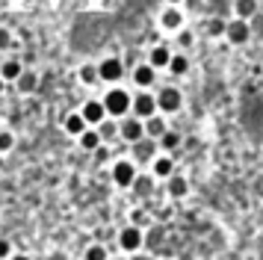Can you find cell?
Segmentation results:
<instances>
[{
  "label": "cell",
  "instance_id": "cell-39",
  "mask_svg": "<svg viewBox=\"0 0 263 260\" xmlns=\"http://www.w3.org/2000/svg\"><path fill=\"white\" fill-rule=\"evenodd\" d=\"M0 130H3V127H0Z\"/></svg>",
  "mask_w": 263,
  "mask_h": 260
},
{
  "label": "cell",
  "instance_id": "cell-5",
  "mask_svg": "<svg viewBox=\"0 0 263 260\" xmlns=\"http://www.w3.org/2000/svg\"><path fill=\"white\" fill-rule=\"evenodd\" d=\"M157 95H148V92H142V95H136L133 98V116L136 118H142V121H148V118H154L157 116Z\"/></svg>",
  "mask_w": 263,
  "mask_h": 260
},
{
  "label": "cell",
  "instance_id": "cell-35",
  "mask_svg": "<svg viewBox=\"0 0 263 260\" xmlns=\"http://www.w3.org/2000/svg\"><path fill=\"white\" fill-rule=\"evenodd\" d=\"M130 260H151V257H145V254H133Z\"/></svg>",
  "mask_w": 263,
  "mask_h": 260
},
{
  "label": "cell",
  "instance_id": "cell-34",
  "mask_svg": "<svg viewBox=\"0 0 263 260\" xmlns=\"http://www.w3.org/2000/svg\"><path fill=\"white\" fill-rule=\"evenodd\" d=\"M9 260H30V257H27V254H12Z\"/></svg>",
  "mask_w": 263,
  "mask_h": 260
},
{
  "label": "cell",
  "instance_id": "cell-8",
  "mask_svg": "<svg viewBox=\"0 0 263 260\" xmlns=\"http://www.w3.org/2000/svg\"><path fill=\"white\" fill-rule=\"evenodd\" d=\"M98 71H101V80L107 83H119L121 77H124V65H121V59H104L101 65H98Z\"/></svg>",
  "mask_w": 263,
  "mask_h": 260
},
{
  "label": "cell",
  "instance_id": "cell-15",
  "mask_svg": "<svg viewBox=\"0 0 263 260\" xmlns=\"http://www.w3.org/2000/svg\"><path fill=\"white\" fill-rule=\"evenodd\" d=\"M154 68H151V65H148V62H145V65H136V71H133V83H136V86H139V89H148V86H151V83H154Z\"/></svg>",
  "mask_w": 263,
  "mask_h": 260
},
{
  "label": "cell",
  "instance_id": "cell-7",
  "mask_svg": "<svg viewBox=\"0 0 263 260\" xmlns=\"http://www.w3.org/2000/svg\"><path fill=\"white\" fill-rule=\"evenodd\" d=\"M225 39L231 42V45H246L251 39V27L249 21H239V18H234V21H228V33Z\"/></svg>",
  "mask_w": 263,
  "mask_h": 260
},
{
  "label": "cell",
  "instance_id": "cell-3",
  "mask_svg": "<svg viewBox=\"0 0 263 260\" xmlns=\"http://www.w3.org/2000/svg\"><path fill=\"white\" fill-rule=\"evenodd\" d=\"M142 243H145L142 228H136V225H127V228H121V234H119L121 251H127V254H136V251L142 248Z\"/></svg>",
  "mask_w": 263,
  "mask_h": 260
},
{
  "label": "cell",
  "instance_id": "cell-12",
  "mask_svg": "<svg viewBox=\"0 0 263 260\" xmlns=\"http://www.w3.org/2000/svg\"><path fill=\"white\" fill-rule=\"evenodd\" d=\"M163 133H168L166 118L163 116H154V118L145 121V136H148V139H163Z\"/></svg>",
  "mask_w": 263,
  "mask_h": 260
},
{
  "label": "cell",
  "instance_id": "cell-29",
  "mask_svg": "<svg viewBox=\"0 0 263 260\" xmlns=\"http://www.w3.org/2000/svg\"><path fill=\"white\" fill-rule=\"evenodd\" d=\"M12 145H15V136L9 133V130H0V154H6Z\"/></svg>",
  "mask_w": 263,
  "mask_h": 260
},
{
  "label": "cell",
  "instance_id": "cell-25",
  "mask_svg": "<svg viewBox=\"0 0 263 260\" xmlns=\"http://www.w3.org/2000/svg\"><path fill=\"white\" fill-rule=\"evenodd\" d=\"M178 145H180V136L175 133V130H168V133H163V139H160V148H163V151H175Z\"/></svg>",
  "mask_w": 263,
  "mask_h": 260
},
{
  "label": "cell",
  "instance_id": "cell-6",
  "mask_svg": "<svg viewBox=\"0 0 263 260\" xmlns=\"http://www.w3.org/2000/svg\"><path fill=\"white\" fill-rule=\"evenodd\" d=\"M119 136L124 142H142L145 139V121L142 118H124V121H121L119 124Z\"/></svg>",
  "mask_w": 263,
  "mask_h": 260
},
{
  "label": "cell",
  "instance_id": "cell-26",
  "mask_svg": "<svg viewBox=\"0 0 263 260\" xmlns=\"http://www.w3.org/2000/svg\"><path fill=\"white\" fill-rule=\"evenodd\" d=\"M151 187H154V180H151L148 175H139V177H136V183H133V189H136L139 195H148V192H151Z\"/></svg>",
  "mask_w": 263,
  "mask_h": 260
},
{
  "label": "cell",
  "instance_id": "cell-9",
  "mask_svg": "<svg viewBox=\"0 0 263 260\" xmlns=\"http://www.w3.org/2000/svg\"><path fill=\"white\" fill-rule=\"evenodd\" d=\"M80 113H83L86 124H101V121H107V109H104V101H86Z\"/></svg>",
  "mask_w": 263,
  "mask_h": 260
},
{
  "label": "cell",
  "instance_id": "cell-17",
  "mask_svg": "<svg viewBox=\"0 0 263 260\" xmlns=\"http://www.w3.org/2000/svg\"><path fill=\"white\" fill-rule=\"evenodd\" d=\"M21 74H24V68H21V62H18V59H6V62H3V68H0V77H3V80H15V83H18Z\"/></svg>",
  "mask_w": 263,
  "mask_h": 260
},
{
  "label": "cell",
  "instance_id": "cell-38",
  "mask_svg": "<svg viewBox=\"0 0 263 260\" xmlns=\"http://www.w3.org/2000/svg\"><path fill=\"white\" fill-rule=\"evenodd\" d=\"M0 169H3V154H0Z\"/></svg>",
  "mask_w": 263,
  "mask_h": 260
},
{
  "label": "cell",
  "instance_id": "cell-36",
  "mask_svg": "<svg viewBox=\"0 0 263 260\" xmlns=\"http://www.w3.org/2000/svg\"><path fill=\"white\" fill-rule=\"evenodd\" d=\"M3 86H6V80H3V77H0V95H3Z\"/></svg>",
  "mask_w": 263,
  "mask_h": 260
},
{
  "label": "cell",
  "instance_id": "cell-18",
  "mask_svg": "<svg viewBox=\"0 0 263 260\" xmlns=\"http://www.w3.org/2000/svg\"><path fill=\"white\" fill-rule=\"evenodd\" d=\"M186 192H190V183H186V177H180V175L168 177V195H172V198H183Z\"/></svg>",
  "mask_w": 263,
  "mask_h": 260
},
{
  "label": "cell",
  "instance_id": "cell-19",
  "mask_svg": "<svg viewBox=\"0 0 263 260\" xmlns=\"http://www.w3.org/2000/svg\"><path fill=\"white\" fill-rule=\"evenodd\" d=\"M36 86H39V74L36 71H24L21 77H18V92H36Z\"/></svg>",
  "mask_w": 263,
  "mask_h": 260
},
{
  "label": "cell",
  "instance_id": "cell-24",
  "mask_svg": "<svg viewBox=\"0 0 263 260\" xmlns=\"http://www.w3.org/2000/svg\"><path fill=\"white\" fill-rule=\"evenodd\" d=\"M109 254H107V248L101 246V243H95V246H89L86 248V254H83V260H107Z\"/></svg>",
  "mask_w": 263,
  "mask_h": 260
},
{
  "label": "cell",
  "instance_id": "cell-16",
  "mask_svg": "<svg viewBox=\"0 0 263 260\" xmlns=\"http://www.w3.org/2000/svg\"><path fill=\"white\" fill-rule=\"evenodd\" d=\"M172 169H175V163H172V157H157L154 160V165H151V172H154L157 177H163V180H168V177H175V172H172Z\"/></svg>",
  "mask_w": 263,
  "mask_h": 260
},
{
  "label": "cell",
  "instance_id": "cell-4",
  "mask_svg": "<svg viewBox=\"0 0 263 260\" xmlns=\"http://www.w3.org/2000/svg\"><path fill=\"white\" fill-rule=\"evenodd\" d=\"M157 106H160V113L172 116V113H178L180 106H183V95L178 89L166 86V89H160V95H157Z\"/></svg>",
  "mask_w": 263,
  "mask_h": 260
},
{
  "label": "cell",
  "instance_id": "cell-13",
  "mask_svg": "<svg viewBox=\"0 0 263 260\" xmlns=\"http://www.w3.org/2000/svg\"><path fill=\"white\" fill-rule=\"evenodd\" d=\"M65 130L71 133V136H83L86 130H89V124H86V118H83V113H71V116L65 118Z\"/></svg>",
  "mask_w": 263,
  "mask_h": 260
},
{
  "label": "cell",
  "instance_id": "cell-14",
  "mask_svg": "<svg viewBox=\"0 0 263 260\" xmlns=\"http://www.w3.org/2000/svg\"><path fill=\"white\" fill-rule=\"evenodd\" d=\"M234 15H237L239 21H251L257 15V0H237L234 3Z\"/></svg>",
  "mask_w": 263,
  "mask_h": 260
},
{
  "label": "cell",
  "instance_id": "cell-32",
  "mask_svg": "<svg viewBox=\"0 0 263 260\" xmlns=\"http://www.w3.org/2000/svg\"><path fill=\"white\" fill-rule=\"evenodd\" d=\"M9 257H12V243L0 239V260H9Z\"/></svg>",
  "mask_w": 263,
  "mask_h": 260
},
{
  "label": "cell",
  "instance_id": "cell-21",
  "mask_svg": "<svg viewBox=\"0 0 263 260\" xmlns=\"http://www.w3.org/2000/svg\"><path fill=\"white\" fill-rule=\"evenodd\" d=\"M168 71H172V74H186V71H190V59L183 57V53H175L172 62H168Z\"/></svg>",
  "mask_w": 263,
  "mask_h": 260
},
{
  "label": "cell",
  "instance_id": "cell-28",
  "mask_svg": "<svg viewBox=\"0 0 263 260\" xmlns=\"http://www.w3.org/2000/svg\"><path fill=\"white\" fill-rule=\"evenodd\" d=\"M98 133H101V139H109V136L119 133V124H112V121H101V124H98Z\"/></svg>",
  "mask_w": 263,
  "mask_h": 260
},
{
  "label": "cell",
  "instance_id": "cell-27",
  "mask_svg": "<svg viewBox=\"0 0 263 260\" xmlns=\"http://www.w3.org/2000/svg\"><path fill=\"white\" fill-rule=\"evenodd\" d=\"M207 33H210V35H225V33H228V21H222V18H213V21L207 24Z\"/></svg>",
  "mask_w": 263,
  "mask_h": 260
},
{
  "label": "cell",
  "instance_id": "cell-22",
  "mask_svg": "<svg viewBox=\"0 0 263 260\" xmlns=\"http://www.w3.org/2000/svg\"><path fill=\"white\" fill-rule=\"evenodd\" d=\"M80 80H83L86 86H95V83L101 80V71H98V65H83V68H80Z\"/></svg>",
  "mask_w": 263,
  "mask_h": 260
},
{
  "label": "cell",
  "instance_id": "cell-23",
  "mask_svg": "<svg viewBox=\"0 0 263 260\" xmlns=\"http://www.w3.org/2000/svg\"><path fill=\"white\" fill-rule=\"evenodd\" d=\"M133 148H136V157H139V160H151V157H154V151H157V145L151 139L148 142H136V145H133Z\"/></svg>",
  "mask_w": 263,
  "mask_h": 260
},
{
  "label": "cell",
  "instance_id": "cell-31",
  "mask_svg": "<svg viewBox=\"0 0 263 260\" xmlns=\"http://www.w3.org/2000/svg\"><path fill=\"white\" fill-rule=\"evenodd\" d=\"M9 45H12V33L6 27H0V50H6Z\"/></svg>",
  "mask_w": 263,
  "mask_h": 260
},
{
  "label": "cell",
  "instance_id": "cell-1",
  "mask_svg": "<svg viewBox=\"0 0 263 260\" xmlns=\"http://www.w3.org/2000/svg\"><path fill=\"white\" fill-rule=\"evenodd\" d=\"M104 109H107V116H116V118H124L127 116V109H133V95H127L124 89H109L104 95Z\"/></svg>",
  "mask_w": 263,
  "mask_h": 260
},
{
  "label": "cell",
  "instance_id": "cell-37",
  "mask_svg": "<svg viewBox=\"0 0 263 260\" xmlns=\"http://www.w3.org/2000/svg\"><path fill=\"white\" fill-rule=\"evenodd\" d=\"M168 3H172V6H175V3H180V0H168Z\"/></svg>",
  "mask_w": 263,
  "mask_h": 260
},
{
  "label": "cell",
  "instance_id": "cell-2",
  "mask_svg": "<svg viewBox=\"0 0 263 260\" xmlns=\"http://www.w3.org/2000/svg\"><path fill=\"white\" fill-rule=\"evenodd\" d=\"M136 177H139V169H136V163H130V160H119V163L112 165V180H116V187L127 189L136 183Z\"/></svg>",
  "mask_w": 263,
  "mask_h": 260
},
{
  "label": "cell",
  "instance_id": "cell-11",
  "mask_svg": "<svg viewBox=\"0 0 263 260\" xmlns=\"http://www.w3.org/2000/svg\"><path fill=\"white\" fill-rule=\"evenodd\" d=\"M160 24H163V30H168V33H178L180 27H183V15H180L175 6H168V9L160 15Z\"/></svg>",
  "mask_w": 263,
  "mask_h": 260
},
{
  "label": "cell",
  "instance_id": "cell-30",
  "mask_svg": "<svg viewBox=\"0 0 263 260\" xmlns=\"http://www.w3.org/2000/svg\"><path fill=\"white\" fill-rule=\"evenodd\" d=\"M130 219H133V225H136V228H142V225H148V213H145V210H133Z\"/></svg>",
  "mask_w": 263,
  "mask_h": 260
},
{
  "label": "cell",
  "instance_id": "cell-10",
  "mask_svg": "<svg viewBox=\"0 0 263 260\" xmlns=\"http://www.w3.org/2000/svg\"><path fill=\"white\" fill-rule=\"evenodd\" d=\"M172 57H175V53H172V50H168V47H163V45H157V47H151V50H148V65H151V68H168V62H172Z\"/></svg>",
  "mask_w": 263,
  "mask_h": 260
},
{
  "label": "cell",
  "instance_id": "cell-20",
  "mask_svg": "<svg viewBox=\"0 0 263 260\" xmlns=\"http://www.w3.org/2000/svg\"><path fill=\"white\" fill-rule=\"evenodd\" d=\"M101 133H98V130H86L83 136H80V148H83V151H98V148H101Z\"/></svg>",
  "mask_w": 263,
  "mask_h": 260
},
{
  "label": "cell",
  "instance_id": "cell-33",
  "mask_svg": "<svg viewBox=\"0 0 263 260\" xmlns=\"http://www.w3.org/2000/svg\"><path fill=\"white\" fill-rule=\"evenodd\" d=\"M178 42H180V47H190L192 45V33H186V30H183V33L178 35Z\"/></svg>",
  "mask_w": 263,
  "mask_h": 260
}]
</instances>
